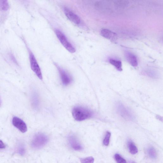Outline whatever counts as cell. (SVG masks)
I'll return each instance as SVG.
<instances>
[{
    "label": "cell",
    "mask_w": 163,
    "mask_h": 163,
    "mask_svg": "<svg viewBox=\"0 0 163 163\" xmlns=\"http://www.w3.org/2000/svg\"><path fill=\"white\" fill-rule=\"evenodd\" d=\"M72 114L73 118L78 122L91 118L94 114L90 109L81 106H77L74 108Z\"/></svg>",
    "instance_id": "obj_1"
},
{
    "label": "cell",
    "mask_w": 163,
    "mask_h": 163,
    "mask_svg": "<svg viewBox=\"0 0 163 163\" xmlns=\"http://www.w3.org/2000/svg\"><path fill=\"white\" fill-rule=\"evenodd\" d=\"M117 111L118 114L124 119L133 121L135 119V116L132 111L122 103H118L116 105Z\"/></svg>",
    "instance_id": "obj_2"
},
{
    "label": "cell",
    "mask_w": 163,
    "mask_h": 163,
    "mask_svg": "<svg viewBox=\"0 0 163 163\" xmlns=\"http://www.w3.org/2000/svg\"><path fill=\"white\" fill-rule=\"evenodd\" d=\"M55 33L57 38L65 48L71 53H74L76 52L75 48L68 41L65 35L59 29H56Z\"/></svg>",
    "instance_id": "obj_3"
},
{
    "label": "cell",
    "mask_w": 163,
    "mask_h": 163,
    "mask_svg": "<svg viewBox=\"0 0 163 163\" xmlns=\"http://www.w3.org/2000/svg\"><path fill=\"white\" fill-rule=\"evenodd\" d=\"M48 141V138L46 135L39 133L35 136L32 143V145L35 149H40L44 146Z\"/></svg>",
    "instance_id": "obj_4"
},
{
    "label": "cell",
    "mask_w": 163,
    "mask_h": 163,
    "mask_svg": "<svg viewBox=\"0 0 163 163\" xmlns=\"http://www.w3.org/2000/svg\"><path fill=\"white\" fill-rule=\"evenodd\" d=\"M29 57L31 69L40 80H42L43 76H42L40 67L35 57L32 52L29 53Z\"/></svg>",
    "instance_id": "obj_5"
},
{
    "label": "cell",
    "mask_w": 163,
    "mask_h": 163,
    "mask_svg": "<svg viewBox=\"0 0 163 163\" xmlns=\"http://www.w3.org/2000/svg\"><path fill=\"white\" fill-rule=\"evenodd\" d=\"M12 124L15 127L23 133H25L27 131V125L23 120L18 117H13L12 119Z\"/></svg>",
    "instance_id": "obj_6"
},
{
    "label": "cell",
    "mask_w": 163,
    "mask_h": 163,
    "mask_svg": "<svg viewBox=\"0 0 163 163\" xmlns=\"http://www.w3.org/2000/svg\"><path fill=\"white\" fill-rule=\"evenodd\" d=\"M64 12L67 17L72 23L79 24L81 23V20L79 17L69 9L65 8Z\"/></svg>",
    "instance_id": "obj_7"
},
{
    "label": "cell",
    "mask_w": 163,
    "mask_h": 163,
    "mask_svg": "<svg viewBox=\"0 0 163 163\" xmlns=\"http://www.w3.org/2000/svg\"><path fill=\"white\" fill-rule=\"evenodd\" d=\"M59 73L63 85L67 86L69 85L72 81L71 76L64 70L59 67H58Z\"/></svg>",
    "instance_id": "obj_8"
},
{
    "label": "cell",
    "mask_w": 163,
    "mask_h": 163,
    "mask_svg": "<svg viewBox=\"0 0 163 163\" xmlns=\"http://www.w3.org/2000/svg\"><path fill=\"white\" fill-rule=\"evenodd\" d=\"M69 144L71 148L76 151H81L83 147L77 138L74 135H71L68 138Z\"/></svg>",
    "instance_id": "obj_9"
},
{
    "label": "cell",
    "mask_w": 163,
    "mask_h": 163,
    "mask_svg": "<svg viewBox=\"0 0 163 163\" xmlns=\"http://www.w3.org/2000/svg\"><path fill=\"white\" fill-rule=\"evenodd\" d=\"M101 34L104 38L111 41H115L117 38V35L116 34L108 29H102L101 32Z\"/></svg>",
    "instance_id": "obj_10"
},
{
    "label": "cell",
    "mask_w": 163,
    "mask_h": 163,
    "mask_svg": "<svg viewBox=\"0 0 163 163\" xmlns=\"http://www.w3.org/2000/svg\"><path fill=\"white\" fill-rule=\"evenodd\" d=\"M126 56L128 61L131 65L134 67L137 66L138 65V60L137 58L135 55L131 53H128L126 54Z\"/></svg>",
    "instance_id": "obj_11"
},
{
    "label": "cell",
    "mask_w": 163,
    "mask_h": 163,
    "mask_svg": "<svg viewBox=\"0 0 163 163\" xmlns=\"http://www.w3.org/2000/svg\"><path fill=\"white\" fill-rule=\"evenodd\" d=\"M31 99L32 104L33 108L35 109H38L39 106L40 101L39 96L36 92H33Z\"/></svg>",
    "instance_id": "obj_12"
},
{
    "label": "cell",
    "mask_w": 163,
    "mask_h": 163,
    "mask_svg": "<svg viewBox=\"0 0 163 163\" xmlns=\"http://www.w3.org/2000/svg\"><path fill=\"white\" fill-rule=\"evenodd\" d=\"M109 62L111 65L114 66L119 71H122V62L113 59H110Z\"/></svg>",
    "instance_id": "obj_13"
},
{
    "label": "cell",
    "mask_w": 163,
    "mask_h": 163,
    "mask_svg": "<svg viewBox=\"0 0 163 163\" xmlns=\"http://www.w3.org/2000/svg\"><path fill=\"white\" fill-rule=\"evenodd\" d=\"M128 145V149L131 154L135 155L138 153V150L137 147L132 141H129Z\"/></svg>",
    "instance_id": "obj_14"
},
{
    "label": "cell",
    "mask_w": 163,
    "mask_h": 163,
    "mask_svg": "<svg viewBox=\"0 0 163 163\" xmlns=\"http://www.w3.org/2000/svg\"><path fill=\"white\" fill-rule=\"evenodd\" d=\"M9 8V5L8 1L0 0V11H7Z\"/></svg>",
    "instance_id": "obj_15"
},
{
    "label": "cell",
    "mask_w": 163,
    "mask_h": 163,
    "mask_svg": "<svg viewBox=\"0 0 163 163\" xmlns=\"http://www.w3.org/2000/svg\"><path fill=\"white\" fill-rule=\"evenodd\" d=\"M148 154L150 158L152 159H155L157 156V152L155 149L153 147H150L148 150Z\"/></svg>",
    "instance_id": "obj_16"
},
{
    "label": "cell",
    "mask_w": 163,
    "mask_h": 163,
    "mask_svg": "<svg viewBox=\"0 0 163 163\" xmlns=\"http://www.w3.org/2000/svg\"><path fill=\"white\" fill-rule=\"evenodd\" d=\"M129 2L128 1H118L115 2V6L119 8H123L127 6L128 5Z\"/></svg>",
    "instance_id": "obj_17"
},
{
    "label": "cell",
    "mask_w": 163,
    "mask_h": 163,
    "mask_svg": "<svg viewBox=\"0 0 163 163\" xmlns=\"http://www.w3.org/2000/svg\"><path fill=\"white\" fill-rule=\"evenodd\" d=\"M111 133L109 131L107 132L106 135L103 141V143L104 145L108 146L109 144L110 139L111 137Z\"/></svg>",
    "instance_id": "obj_18"
},
{
    "label": "cell",
    "mask_w": 163,
    "mask_h": 163,
    "mask_svg": "<svg viewBox=\"0 0 163 163\" xmlns=\"http://www.w3.org/2000/svg\"><path fill=\"white\" fill-rule=\"evenodd\" d=\"M81 163H94V159L92 156L87 157L80 159Z\"/></svg>",
    "instance_id": "obj_19"
},
{
    "label": "cell",
    "mask_w": 163,
    "mask_h": 163,
    "mask_svg": "<svg viewBox=\"0 0 163 163\" xmlns=\"http://www.w3.org/2000/svg\"><path fill=\"white\" fill-rule=\"evenodd\" d=\"M114 158L117 163H127L126 160L118 154L115 155Z\"/></svg>",
    "instance_id": "obj_20"
},
{
    "label": "cell",
    "mask_w": 163,
    "mask_h": 163,
    "mask_svg": "<svg viewBox=\"0 0 163 163\" xmlns=\"http://www.w3.org/2000/svg\"><path fill=\"white\" fill-rule=\"evenodd\" d=\"M146 73L147 76L152 78H156L158 77L157 73L155 71H153L151 70L147 71Z\"/></svg>",
    "instance_id": "obj_21"
},
{
    "label": "cell",
    "mask_w": 163,
    "mask_h": 163,
    "mask_svg": "<svg viewBox=\"0 0 163 163\" xmlns=\"http://www.w3.org/2000/svg\"><path fill=\"white\" fill-rule=\"evenodd\" d=\"M5 148V145L3 142L0 140V149H4Z\"/></svg>",
    "instance_id": "obj_22"
},
{
    "label": "cell",
    "mask_w": 163,
    "mask_h": 163,
    "mask_svg": "<svg viewBox=\"0 0 163 163\" xmlns=\"http://www.w3.org/2000/svg\"><path fill=\"white\" fill-rule=\"evenodd\" d=\"M130 163H135V162H131Z\"/></svg>",
    "instance_id": "obj_23"
}]
</instances>
